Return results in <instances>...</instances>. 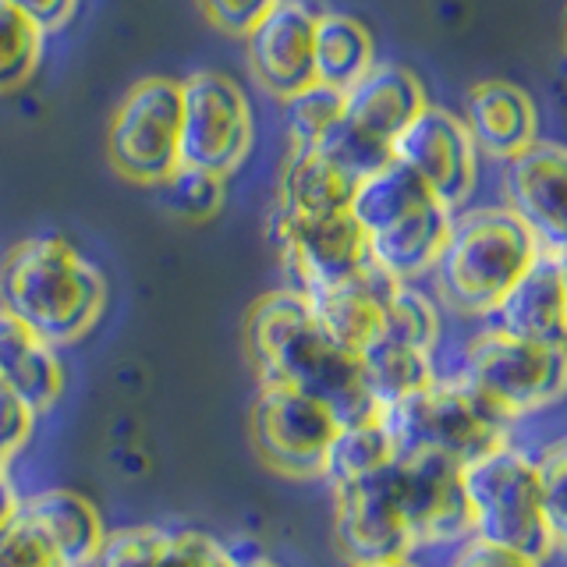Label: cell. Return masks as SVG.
Masks as SVG:
<instances>
[{"label":"cell","instance_id":"1","mask_svg":"<svg viewBox=\"0 0 567 567\" xmlns=\"http://www.w3.org/2000/svg\"><path fill=\"white\" fill-rule=\"evenodd\" d=\"M245 348L259 383L291 386L323 401L337 425L383 415L365 386L359 354L323 330L306 295L280 288L256 298L245 316Z\"/></svg>","mask_w":567,"mask_h":567},{"label":"cell","instance_id":"2","mask_svg":"<svg viewBox=\"0 0 567 567\" xmlns=\"http://www.w3.org/2000/svg\"><path fill=\"white\" fill-rule=\"evenodd\" d=\"M111 288L100 266L61 235H32L0 259V309L53 348H71L100 327Z\"/></svg>","mask_w":567,"mask_h":567},{"label":"cell","instance_id":"3","mask_svg":"<svg viewBox=\"0 0 567 567\" xmlns=\"http://www.w3.org/2000/svg\"><path fill=\"white\" fill-rule=\"evenodd\" d=\"M539 252V241L507 206L454 213L447 248L433 270L436 295L461 316H493Z\"/></svg>","mask_w":567,"mask_h":567},{"label":"cell","instance_id":"4","mask_svg":"<svg viewBox=\"0 0 567 567\" xmlns=\"http://www.w3.org/2000/svg\"><path fill=\"white\" fill-rule=\"evenodd\" d=\"M465 496L472 511V539L511 549V554L546 564L557 557L554 532L546 522L536 457L514 443L486 451L483 457L461 465Z\"/></svg>","mask_w":567,"mask_h":567},{"label":"cell","instance_id":"5","mask_svg":"<svg viewBox=\"0 0 567 567\" xmlns=\"http://www.w3.org/2000/svg\"><path fill=\"white\" fill-rule=\"evenodd\" d=\"M383 425L398 454L433 451L457 465L511 440V422L461 377H436L430 386L386 404Z\"/></svg>","mask_w":567,"mask_h":567},{"label":"cell","instance_id":"6","mask_svg":"<svg viewBox=\"0 0 567 567\" xmlns=\"http://www.w3.org/2000/svg\"><path fill=\"white\" fill-rule=\"evenodd\" d=\"M457 377L468 380L507 422H518L567 398V348L522 341L489 323L465 344Z\"/></svg>","mask_w":567,"mask_h":567},{"label":"cell","instance_id":"7","mask_svg":"<svg viewBox=\"0 0 567 567\" xmlns=\"http://www.w3.org/2000/svg\"><path fill=\"white\" fill-rule=\"evenodd\" d=\"M106 159L132 185L159 188L182 167V82H135L106 124Z\"/></svg>","mask_w":567,"mask_h":567},{"label":"cell","instance_id":"8","mask_svg":"<svg viewBox=\"0 0 567 567\" xmlns=\"http://www.w3.org/2000/svg\"><path fill=\"white\" fill-rule=\"evenodd\" d=\"M337 430L341 425L323 401L298 394L291 386L259 383L248 408V443L280 478H298V483L323 478Z\"/></svg>","mask_w":567,"mask_h":567},{"label":"cell","instance_id":"9","mask_svg":"<svg viewBox=\"0 0 567 567\" xmlns=\"http://www.w3.org/2000/svg\"><path fill=\"white\" fill-rule=\"evenodd\" d=\"M256 142L245 89L224 71H195L182 82V164L217 177L235 174Z\"/></svg>","mask_w":567,"mask_h":567},{"label":"cell","instance_id":"10","mask_svg":"<svg viewBox=\"0 0 567 567\" xmlns=\"http://www.w3.org/2000/svg\"><path fill=\"white\" fill-rule=\"evenodd\" d=\"M270 238L284 266V277L298 295H316L333 284L359 277L369 259V238L359 220L348 213H330V217H270Z\"/></svg>","mask_w":567,"mask_h":567},{"label":"cell","instance_id":"11","mask_svg":"<svg viewBox=\"0 0 567 567\" xmlns=\"http://www.w3.org/2000/svg\"><path fill=\"white\" fill-rule=\"evenodd\" d=\"M390 475H394V489L415 549L472 539L465 478H461V465L454 457L433 451L398 454L390 461Z\"/></svg>","mask_w":567,"mask_h":567},{"label":"cell","instance_id":"12","mask_svg":"<svg viewBox=\"0 0 567 567\" xmlns=\"http://www.w3.org/2000/svg\"><path fill=\"white\" fill-rule=\"evenodd\" d=\"M330 501H333V518H330L333 543L337 554L348 564L415 557V539L404 522L390 465L359 478V483L333 486Z\"/></svg>","mask_w":567,"mask_h":567},{"label":"cell","instance_id":"13","mask_svg":"<svg viewBox=\"0 0 567 567\" xmlns=\"http://www.w3.org/2000/svg\"><path fill=\"white\" fill-rule=\"evenodd\" d=\"M394 159L415 177H422V185L454 213H461V206H468L478 185L475 138L468 135L465 121L433 103H425L408 121V128L398 135Z\"/></svg>","mask_w":567,"mask_h":567},{"label":"cell","instance_id":"14","mask_svg":"<svg viewBox=\"0 0 567 567\" xmlns=\"http://www.w3.org/2000/svg\"><path fill=\"white\" fill-rule=\"evenodd\" d=\"M248 71L262 93L291 100L316 85V11L301 0H277L245 35Z\"/></svg>","mask_w":567,"mask_h":567},{"label":"cell","instance_id":"15","mask_svg":"<svg viewBox=\"0 0 567 567\" xmlns=\"http://www.w3.org/2000/svg\"><path fill=\"white\" fill-rule=\"evenodd\" d=\"M504 206L532 230L543 252H567V146L536 142L507 159Z\"/></svg>","mask_w":567,"mask_h":567},{"label":"cell","instance_id":"16","mask_svg":"<svg viewBox=\"0 0 567 567\" xmlns=\"http://www.w3.org/2000/svg\"><path fill=\"white\" fill-rule=\"evenodd\" d=\"M235 546L195 525L138 522L111 528L93 567H227Z\"/></svg>","mask_w":567,"mask_h":567},{"label":"cell","instance_id":"17","mask_svg":"<svg viewBox=\"0 0 567 567\" xmlns=\"http://www.w3.org/2000/svg\"><path fill=\"white\" fill-rule=\"evenodd\" d=\"M425 100V89L415 79V71L404 64H372L369 75L344 93V124L369 142L372 150L394 156V142L408 128Z\"/></svg>","mask_w":567,"mask_h":567},{"label":"cell","instance_id":"18","mask_svg":"<svg viewBox=\"0 0 567 567\" xmlns=\"http://www.w3.org/2000/svg\"><path fill=\"white\" fill-rule=\"evenodd\" d=\"M493 327L522 337V341L567 348V298L554 252H539L528 270L511 284L501 306L493 309Z\"/></svg>","mask_w":567,"mask_h":567},{"label":"cell","instance_id":"19","mask_svg":"<svg viewBox=\"0 0 567 567\" xmlns=\"http://www.w3.org/2000/svg\"><path fill=\"white\" fill-rule=\"evenodd\" d=\"M0 386L22 398L35 415L47 419L68 390V365L61 348L43 341L25 323L0 309Z\"/></svg>","mask_w":567,"mask_h":567},{"label":"cell","instance_id":"20","mask_svg":"<svg viewBox=\"0 0 567 567\" xmlns=\"http://www.w3.org/2000/svg\"><path fill=\"white\" fill-rule=\"evenodd\" d=\"M22 518H29L43 532L47 543L58 549L68 567H93L106 536H111L100 507L85 493L68 486H47L25 493Z\"/></svg>","mask_w":567,"mask_h":567},{"label":"cell","instance_id":"21","mask_svg":"<svg viewBox=\"0 0 567 567\" xmlns=\"http://www.w3.org/2000/svg\"><path fill=\"white\" fill-rule=\"evenodd\" d=\"M461 121L475 138V150L496 159H514L539 142L536 103L528 100L525 89L501 79L478 82L472 89Z\"/></svg>","mask_w":567,"mask_h":567},{"label":"cell","instance_id":"22","mask_svg":"<svg viewBox=\"0 0 567 567\" xmlns=\"http://www.w3.org/2000/svg\"><path fill=\"white\" fill-rule=\"evenodd\" d=\"M454 227V209L440 199L412 209L408 217L394 220L390 227L369 235V259L394 280L415 284L419 277L433 274L443 256Z\"/></svg>","mask_w":567,"mask_h":567},{"label":"cell","instance_id":"23","mask_svg":"<svg viewBox=\"0 0 567 567\" xmlns=\"http://www.w3.org/2000/svg\"><path fill=\"white\" fill-rule=\"evenodd\" d=\"M390 288H394V277L369 262L359 277L306 298L333 341L359 354L383 333V298Z\"/></svg>","mask_w":567,"mask_h":567},{"label":"cell","instance_id":"24","mask_svg":"<svg viewBox=\"0 0 567 567\" xmlns=\"http://www.w3.org/2000/svg\"><path fill=\"white\" fill-rule=\"evenodd\" d=\"M354 182L333 159L316 146H291L280 167L277 203L274 213L284 217H330V213H348L354 199Z\"/></svg>","mask_w":567,"mask_h":567},{"label":"cell","instance_id":"25","mask_svg":"<svg viewBox=\"0 0 567 567\" xmlns=\"http://www.w3.org/2000/svg\"><path fill=\"white\" fill-rule=\"evenodd\" d=\"M316 82L348 93L377 64V43L359 18L341 11L316 14Z\"/></svg>","mask_w":567,"mask_h":567},{"label":"cell","instance_id":"26","mask_svg":"<svg viewBox=\"0 0 567 567\" xmlns=\"http://www.w3.org/2000/svg\"><path fill=\"white\" fill-rule=\"evenodd\" d=\"M359 362H362L369 394L377 398L380 408L415 394V390L430 386L440 377L433 351L394 341V337H386V333H380L369 348L359 351Z\"/></svg>","mask_w":567,"mask_h":567},{"label":"cell","instance_id":"27","mask_svg":"<svg viewBox=\"0 0 567 567\" xmlns=\"http://www.w3.org/2000/svg\"><path fill=\"white\" fill-rule=\"evenodd\" d=\"M433 199L436 195L422 185V177H415L404 164H398V159H390L386 167H380L377 174H369L365 182H359L351 199V217L359 220V227L369 238Z\"/></svg>","mask_w":567,"mask_h":567},{"label":"cell","instance_id":"28","mask_svg":"<svg viewBox=\"0 0 567 567\" xmlns=\"http://www.w3.org/2000/svg\"><path fill=\"white\" fill-rule=\"evenodd\" d=\"M394 457H398V451H394V440H390L386 425H383V415L341 425L333 443H330V451H327L323 483L330 489L359 483V478L386 468Z\"/></svg>","mask_w":567,"mask_h":567},{"label":"cell","instance_id":"29","mask_svg":"<svg viewBox=\"0 0 567 567\" xmlns=\"http://www.w3.org/2000/svg\"><path fill=\"white\" fill-rule=\"evenodd\" d=\"M47 32L18 11L11 0H0V96L18 93L43 61Z\"/></svg>","mask_w":567,"mask_h":567},{"label":"cell","instance_id":"30","mask_svg":"<svg viewBox=\"0 0 567 567\" xmlns=\"http://www.w3.org/2000/svg\"><path fill=\"white\" fill-rule=\"evenodd\" d=\"M383 333L394 337V341L415 344L422 351L436 354L440 333H443L436 301L425 291H419L415 284L394 280V288L383 298Z\"/></svg>","mask_w":567,"mask_h":567},{"label":"cell","instance_id":"31","mask_svg":"<svg viewBox=\"0 0 567 567\" xmlns=\"http://www.w3.org/2000/svg\"><path fill=\"white\" fill-rule=\"evenodd\" d=\"M159 195H164V206L174 217H182L188 224H203L209 217H217L224 206V177L182 164L159 185Z\"/></svg>","mask_w":567,"mask_h":567},{"label":"cell","instance_id":"32","mask_svg":"<svg viewBox=\"0 0 567 567\" xmlns=\"http://www.w3.org/2000/svg\"><path fill=\"white\" fill-rule=\"evenodd\" d=\"M288 106V138L291 146H319L344 114V93L330 85H309L298 96L284 100Z\"/></svg>","mask_w":567,"mask_h":567},{"label":"cell","instance_id":"33","mask_svg":"<svg viewBox=\"0 0 567 567\" xmlns=\"http://www.w3.org/2000/svg\"><path fill=\"white\" fill-rule=\"evenodd\" d=\"M536 468H539L546 522H549V532H554V549H557V557L567 560V436L549 443L536 457Z\"/></svg>","mask_w":567,"mask_h":567},{"label":"cell","instance_id":"34","mask_svg":"<svg viewBox=\"0 0 567 567\" xmlns=\"http://www.w3.org/2000/svg\"><path fill=\"white\" fill-rule=\"evenodd\" d=\"M0 567H68V564L47 543L43 532L18 511V518L0 525Z\"/></svg>","mask_w":567,"mask_h":567},{"label":"cell","instance_id":"35","mask_svg":"<svg viewBox=\"0 0 567 567\" xmlns=\"http://www.w3.org/2000/svg\"><path fill=\"white\" fill-rule=\"evenodd\" d=\"M40 422L43 419L22 398H14L11 390L0 386V457L18 465V457L32 447L35 433H40Z\"/></svg>","mask_w":567,"mask_h":567},{"label":"cell","instance_id":"36","mask_svg":"<svg viewBox=\"0 0 567 567\" xmlns=\"http://www.w3.org/2000/svg\"><path fill=\"white\" fill-rule=\"evenodd\" d=\"M277 0H199L203 14L209 18L213 29H220L227 35H245L252 29L256 18H262Z\"/></svg>","mask_w":567,"mask_h":567},{"label":"cell","instance_id":"37","mask_svg":"<svg viewBox=\"0 0 567 567\" xmlns=\"http://www.w3.org/2000/svg\"><path fill=\"white\" fill-rule=\"evenodd\" d=\"M447 567H543V564L511 554V549L489 546L483 539H465V546L457 549V557Z\"/></svg>","mask_w":567,"mask_h":567},{"label":"cell","instance_id":"38","mask_svg":"<svg viewBox=\"0 0 567 567\" xmlns=\"http://www.w3.org/2000/svg\"><path fill=\"white\" fill-rule=\"evenodd\" d=\"M11 4L18 11H25L47 35L64 32L71 25V18H75V11H79V0H11Z\"/></svg>","mask_w":567,"mask_h":567},{"label":"cell","instance_id":"39","mask_svg":"<svg viewBox=\"0 0 567 567\" xmlns=\"http://www.w3.org/2000/svg\"><path fill=\"white\" fill-rule=\"evenodd\" d=\"M22 501H25V493H22V486H18L14 465L0 457V525H8L11 518H18Z\"/></svg>","mask_w":567,"mask_h":567},{"label":"cell","instance_id":"40","mask_svg":"<svg viewBox=\"0 0 567 567\" xmlns=\"http://www.w3.org/2000/svg\"><path fill=\"white\" fill-rule=\"evenodd\" d=\"M227 567H280V564L270 554H262V549L235 546V554H230V564Z\"/></svg>","mask_w":567,"mask_h":567},{"label":"cell","instance_id":"41","mask_svg":"<svg viewBox=\"0 0 567 567\" xmlns=\"http://www.w3.org/2000/svg\"><path fill=\"white\" fill-rule=\"evenodd\" d=\"M348 567H419L415 557H394V560H372V564H348Z\"/></svg>","mask_w":567,"mask_h":567},{"label":"cell","instance_id":"42","mask_svg":"<svg viewBox=\"0 0 567 567\" xmlns=\"http://www.w3.org/2000/svg\"><path fill=\"white\" fill-rule=\"evenodd\" d=\"M557 262H560V280H564V298H567V252H560Z\"/></svg>","mask_w":567,"mask_h":567}]
</instances>
